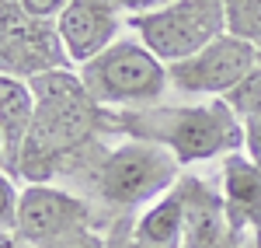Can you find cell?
Listing matches in <instances>:
<instances>
[{"label":"cell","mask_w":261,"mask_h":248,"mask_svg":"<svg viewBox=\"0 0 261 248\" xmlns=\"http://www.w3.org/2000/svg\"><path fill=\"white\" fill-rule=\"evenodd\" d=\"M129 231L146 248H185V213H181L178 192L171 189L167 196L153 199L140 213H133Z\"/></svg>","instance_id":"4fadbf2b"},{"label":"cell","mask_w":261,"mask_h":248,"mask_svg":"<svg viewBox=\"0 0 261 248\" xmlns=\"http://www.w3.org/2000/svg\"><path fill=\"white\" fill-rule=\"evenodd\" d=\"M98 207L63 182H24L18 199V220L14 234L28 248H42L70 231L101 228Z\"/></svg>","instance_id":"8992f818"},{"label":"cell","mask_w":261,"mask_h":248,"mask_svg":"<svg viewBox=\"0 0 261 248\" xmlns=\"http://www.w3.org/2000/svg\"><path fill=\"white\" fill-rule=\"evenodd\" d=\"M226 35L261 46V0H223Z\"/></svg>","instance_id":"5bb4252c"},{"label":"cell","mask_w":261,"mask_h":248,"mask_svg":"<svg viewBox=\"0 0 261 248\" xmlns=\"http://www.w3.org/2000/svg\"><path fill=\"white\" fill-rule=\"evenodd\" d=\"M56 66H70L53 21H35L14 0H0V74L35 77Z\"/></svg>","instance_id":"ba28073f"},{"label":"cell","mask_w":261,"mask_h":248,"mask_svg":"<svg viewBox=\"0 0 261 248\" xmlns=\"http://www.w3.org/2000/svg\"><path fill=\"white\" fill-rule=\"evenodd\" d=\"M105 248H146L133 238L129 231V217H112L105 224Z\"/></svg>","instance_id":"ac0fdd59"},{"label":"cell","mask_w":261,"mask_h":248,"mask_svg":"<svg viewBox=\"0 0 261 248\" xmlns=\"http://www.w3.org/2000/svg\"><path fill=\"white\" fill-rule=\"evenodd\" d=\"M53 25L70 66H84L122 39V32L129 28V14L119 0H70Z\"/></svg>","instance_id":"9c48e42d"},{"label":"cell","mask_w":261,"mask_h":248,"mask_svg":"<svg viewBox=\"0 0 261 248\" xmlns=\"http://www.w3.org/2000/svg\"><path fill=\"white\" fill-rule=\"evenodd\" d=\"M14 4H18L28 18H35V21H56V18H60V11L70 4V0H14Z\"/></svg>","instance_id":"d6986e66"},{"label":"cell","mask_w":261,"mask_h":248,"mask_svg":"<svg viewBox=\"0 0 261 248\" xmlns=\"http://www.w3.org/2000/svg\"><path fill=\"white\" fill-rule=\"evenodd\" d=\"M4 234H7V231H0V241H4Z\"/></svg>","instance_id":"d4e9b609"},{"label":"cell","mask_w":261,"mask_h":248,"mask_svg":"<svg viewBox=\"0 0 261 248\" xmlns=\"http://www.w3.org/2000/svg\"><path fill=\"white\" fill-rule=\"evenodd\" d=\"M112 133L161 144L174 154L181 168H192L205 161H223L226 154L241 150L244 123L223 98H202L188 105H150L133 112H112Z\"/></svg>","instance_id":"7a4b0ae2"},{"label":"cell","mask_w":261,"mask_h":248,"mask_svg":"<svg viewBox=\"0 0 261 248\" xmlns=\"http://www.w3.org/2000/svg\"><path fill=\"white\" fill-rule=\"evenodd\" d=\"M254 63H258V46L223 32L220 39L192 53L188 60L167 63V81L188 98H226L254 70Z\"/></svg>","instance_id":"52a82bcc"},{"label":"cell","mask_w":261,"mask_h":248,"mask_svg":"<svg viewBox=\"0 0 261 248\" xmlns=\"http://www.w3.org/2000/svg\"><path fill=\"white\" fill-rule=\"evenodd\" d=\"M84 87L101 108L112 112H133V108H150L161 105L167 95V63L153 56L136 35H122L115 46L98 53L91 63L77 66Z\"/></svg>","instance_id":"277c9868"},{"label":"cell","mask_w":261,"mask_h":248,"mask_svg":"<svg viewBox=\"0 0 261 248\" xmlns=\"http://www.w3.org/2000/svg\"><path fill=\"white\" fill-rule=\"evenodd\" d=\"M4 157H7V144H4V133H0V168H4Z\"/></svg>","instance_id":"603a6c76"},{"label":"cell","mask_w":261,"mask_h":248,"mask_svg":"<svg viewBox=\"0 0 261 248\" xmlns=\"http://www.w3.org/2000/svg\"><path fill=\"white\" fill-rule=\"evenodd\" d=\"M185 213V248H244L247 238H241L230 213L223 203V192L216 178L181 171L178 186H174Z\"/></svg>","instance_id":"30bf717a"},{"label":"cell","mask_w":261,"mask_h":248,"mask_svg":"<svg viewBox=\"0 0 261 248\" xmlns=\"http://www.w3.org/2000/svg\"><path fill=\"white\" fill-rule=\"evenodd\" d=\"M35 95V119L21 147V182H63L81 192L87 171L112 137V112L84 87L77 66H56L28 77Z\"/></svg>","instance_id":"6da1fadb"},{"label":"cell","mask_w":261,"mask_h":248,"mask_svg":"<svg viewBox=\"0 0 261 248\" xmlns=\"http://www.w3.org/2000/svg\"><path fill=\"white\" fill-rule=\"evenodd\" d=\"M35 119V95L32 84L14 74H0V133L7 144V157H4V171L18 178V161L21 147L28 140V129Z\"/></svg>","instance_id":"7c38bea8"},{"label":"cell","mask_w":261,"mask_h":248,"mask_svg":"<svg viewBox=\"0 0 261 248\" xmlns=\"http://www.w3.org/2000/svg\"><path fill=\"white\" fill-rule=\"evenodd\" d=\"M241 150L261 168V119H247L244 123V140H241Z\"/></svg>","instance_id":"ffe728a7"},{"label":"cell","mask_w":261,"mask_h":248,"mask_svg":"<svg viewBox=\"0 0 261 248\" xmlns=\"http://www.w3.org/2000/svg\"><path fill=\"white\" fill-rule=\"evenodd\" d=\"M258 63H261V46H258Z\"/></svg>","instance_id":"cb8c5ba5"},{"label":"cell","mask_w":261,"mask_h":248,"mask_svg":"<svg viewBox=\"0 0 261 248\" xmlns=\"http://www.w3.org/2000/svg\"><path fill=\"white\" fill-rule=\"evenodd\" d=\"M181 171L185 168L161 144L125 137L122 144L101 150V157L84 178L81 192L98 207V217L108 224L112 217H133L153 199L167 196L178 186Z\"/></svg>","instance_id":"3957f363"},{"label":"cell","mask_w":261,"mask_h":248,"mask_svg":"<svg viewBox=\"0 0 261 248\" xmlns=\"http://www.w3.org/2000/svg\"><path fill=\"white\" fill-rule=\"evenodd\" d=\"M244 248H261V231H254V234L247 238V245H244Z\"/></svg>","instance_id":"7402d4cb"},{"label":"cell","mask_w":261,"mask_h":248,"mask_svg":"<svg viewBox=\"0 0 261 248\" xmlns=\"http://www.w3.org/2000/svg\"><path fill=\"white\" fill-rule=\"evenodd\" d=\"M42 248H105V231L81 228V231H70V234H63V238H56V241H49Z\"/></svg>","instance_id":"e0dca14e"},{"label":"cell","mask_w":261,"mask_h":248,"mask_svg":"<svg viewBox=\"0 0 261 248\" xmlns=\"http://www.w3.org/2000/svg\"><path fill=\"white\" fill-rule=\"evenodd\" d=\"M18 199H21L18 178L7 175V171L0 168V231H14V220H18Z\"/></svg>","instance_id":"2e32d148"},{"label":"cell","mask_w":261,"mask_h":248,"mask_svg":"<svg viewBox=\"0 0 261 248\" xmlns=\"http://www.w3.org/2000/svg\"><path fill=\"white\" fill-rule=\"evenodd\" d=\"M216 186L223 192L233 231L241 238H251L254 231H261V168L244 150H233L220 161Z\"/></svg>","instance_id":"8fae6325"},{"label":"cell","mask_w":261,"mask_h":248,"mask_svg":"<svg viewBox=\"0 0 261 248\" xmlns=\"http://www.w3.org/2000/svg\"><path fill=\"white\" fill-rule=\"evenodd\" d=\"M122 11L129 14V18H136V14H150V11H161V7H167L171 0H119Z\"/></svg>","instance_id":"44dd1931"},{"label":"cell","mask_w":261,"mask_h":248,"mask_svg":"<svg viewBox=\"0 0 261 248\" xmlns=\"http://www.w3.org/2000/svg\"><path fill=\"white\" fill-rule=\"evenodd\" d=\"M133 35L164 63L188 60L226 32L223 0H171L161 11L129 18Z\"/></svg>","instance_id":"5b68a950"},{"label":"cell","mask_w":261,"mask_h":248,"mask_svg":"<svg viewBox=\"0 0 261 248\" xmlns=\"http://www.w3.org/2000/svg\"><path fill=\"white\" fill-rule=\"evenodd\" d=\"M223 102L233 108V116L247 123V119H261V63H254V70L244 77Z\"/></svg>","instance_id":"9a60e30c"}]
</instances>
